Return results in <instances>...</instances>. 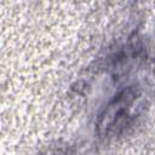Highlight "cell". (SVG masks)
Returning <instances> with one entry per match:
<instances>
[{"mask_svg": "<svg viewBox=\"0 0 155 155\" xmlns=\"http://www.w3.org/2000/svg\"><path fill=\"white\" fill-rule=\"evenodd\" d=\"M144 107L143 90L138 85H128L119 90L101 110L96 132L102 139L122 134L137 119Z\"/></svg>", "mask_w": 155, "mask_h": 155, "instance_id": "6da1fadb", "label": "cell"}]
</instances>
